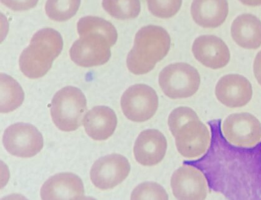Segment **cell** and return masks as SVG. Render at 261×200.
I'll return each instance as SVG.
<instances>
[{"label":"cell","mask_w":261,"mask_h":200,"mask_svg":"<svg viewBox=\"0 0 261 200\" xmlns=\"http://www.w3.org/2000/svg\"><path fill=\"white\" fill-rule=\"evenodd\" d=\"M174 196L178 199H204L207 195L205 177L198 169L190 165H182L171 178Z\"/></svg>","instance_id":"obj_11"},{"label":"cell","mask_w":261,"mask_h":200,"mask_svg":"<svg viewBox=\"0 0 261 200\" xmlns=\"http://www.w3.org/2000/svg\"><path fill=\"white\" fill-rule=\"evenodd\" d=\"M159 85L171 99L192 97L200 88V75L191 65L178 63L168 65L160 73Z\"/></svg>","instance_id":"obj_5"},{"label":"cell","mask_w":261,"mask_h":200,"mask_svg":"<svg viewBox=\"0 0 261 200\" xmlns=\"http://www.w3.org/2000/svg\"><path fill=\"white\" fill-rule=\"evenodd\" d=\"M174 137L178 153L188 159L203 156L211 141L209 129L200 120L185 124Z\"/></svg>","instance_id":"obj_10"},{"label":"cell","mask_w":261,"mask_h":200,"mask_svg":"<svg viewBox=\"0 0 261 200\" xmlns=\"http://www.w3.org/2000/svg\"><path fill=\"white\" fill-rule=\"evenodd\" d=\"M241 4L249 7H259L261 6V0H239Z\"/></svg>","instance_id":"obj_27"},{"label":"cell","mask_w":261,"mask_h":200,"mask_svg":"<svg viewBox=\"0 0 261 200\" xmlns=\"http://www.w3.org/2000/svg\"><path fill=\"white\" fill-rule=\"evenodd\" d=\"M3 143L10 154L21 158H30L38 154L43 148V137L36 127L18 123L6 129Z\"/></svg>","instance_id":"obj_7"},{"label":"cell","mask_w":261,"mask_h":200,"mask_svg":"<svg viewBox=\"0 0 261 200\" xmlns=\"http://www.w3.org/2000/svg\"><path fill=\"white\" fill-rule=\"evenodd\" d=\"M193 20L204 28H216L225 21L229 13L227 0H193L191 7Z\"/></svg>","instance_id":"obj_17"},{"label":"cell","mask_w":261,"mask_h":200,"mask_svg":"<svg viewBox=\"0 0 261 200\" xmlns=\"http://www.w3.org/2000/svg\"><path fill=\"white\" fill-rule=\"evenodd\" d=\"M253 70L255 77L261 85V50L257 53L254 62Z\"/></svg>","instance_id":"obj_26"},{"label":"cell","mask_w":261,"mask_h":200,"mask_svg":"<svg viewBox=\"0 0 261 200\" xmlns=\"http://www.w3.org/2000/svg\"><path fill=\"white\" fill-rule=\"evenodd\" d=\"M192 52L196 60L207 68L222 69L229 63L231 54L222 39L213 35L199 36L193 42Z\"/></svg>","instance_id":"obj_14"},{"label":"cell","mask_w":261,"mask_h":200,"mask_svg":"<svg viewBox=\"0 0 261 200\" xmlns=\"http://www.w3.org/2000/svg\"><path fill=\"white\" fill-rule=\"evenodd\" d=\"M148 10L160 18H170L180 10L182 0H146Z\"/></svg>","instance_id":"obj_22"},{"label":"cell","mask_w":261,"mask_h":200,"mask_svg":"<svg viewBox=\"0 0 261 200\" xmlns=\"http://www.w3.org/2000/svg\"><path fill=\"white\" fill-rule=\"evenodd\" d=\"M231 36L240 47L256 49L261 46V21L252 14H243L232 22Z\"/></svg>","instance_id":"obj_18"},{"label":"cell","mask_w":261,"mask_h":200,"mask_svg":"<svg viewBox=\"0 0 261 200\" xmlns=\"http://www.w3.org/2000/svg\"><path fill=\"white\" fill-rule=\"evenodd\" d=\"M24 94L20 84L10 76L1 74V112L15 110L23 102Z\"/></svg>","instance_id":"obj_19"},{"label":"cell","mask_w":261,"mask_h":200,"mask_svg":"<svg viewBox=\"0 0 261 200\" xmlns=\"http://www.w3.org/2000/svg\"><path fill=\"white\" fill-rule=\"evenodd\" d=\"M130 164L125 157L112 154L101 157L94 163L91 179L95 187L102 190L112 189L127 179Z\"/></svg>","instance_id":"obj_9"},{"label":"cell","mask_w":261,"mask_h":200,"mask_svg":"<svg viewBox=\"0 0 261 200\" xmlns=\"http://www.w3.org/2000/svg\"><path fill=\"white\" fill-rule=\"evenodd\" d=\"M43 199H81L84 198L83 182L72 173H61L50 177L41 190Z\"/></svg>","instance_id":"obj_15"},{"label":"cell","mask_w":261,"mask_h":200,"mask_svg":"<svg viewBox=\"0 0 261 200\" xmlns=\"http://www.w3.org/2000/svg\"><path fill=\"white\" fill-rule=\"evenodd\" d=\"M80 38L69 50L71 60L83 67L100 66L111 57V47L116 43L118 35L111 22L99 17H84L77 22Z\"/></svg>","instance_id":"obj_1"},{"label":"cell","mask_w":261,"mask_h":200,"mask_svg":"<svg viewBox=\"0 0 261 200\" xmlns=\"http://www.w3.org/2000/svg\"><path fill=\"white\" fill-rule=\"evenodd\" d=\"M63 48V38L57 31L50 27L39 30L19 58L22 74L32 79L43 77L51 68L53 61L60 55Z\"/></svg>","instance_id":"obj_3"},{"label":"cell","mask_w":261,"mask_h":200,"mask_svg":"<svg viewBox=\"0 0 261 200\" xmlns=\"http://www.w3.org/2000/svg\"><path fill=\"white\" fill-rule=\"evenodd\" d=\"M171 38L166 30L148 25L137 33L133 49L127 58V68L135 75H144L152 70L169 52Z\"/></svg>","instance_id":"obj_2"},{"label":"cell","mask_w":261,"mask_h":200,"mask_svg":"<svg viewBox=\"0 0 261 200\" xmlns=\"http://www.w3.org/2000/svg\"><path fill=\"white\" fill-rule=\"evenodd\" d=\"M167 147L166 137L162 132L155 129H146L139 135L135 142V159L142 165H156L164 159Z\"/></svg>","instance_id":"obj_13"},{"label":"cell","mask_w":261,"mask_h":200,"mask_svg":"<svg viewBox=\"0 0 261 200\" xmlns=\"http://www.w3.org/2000/svg\"><path fill=\"white\" fill-rule=\"evenodd\" d=\"M81 0H47L45 10L52 20H69L77 13Z\"/></svg>","instance_id":"obj_21"},{"label":"cell","mask_w":261,"mask_h":200,"mask_svg":"<svg viewBox=\"0 0 261 200\" xmlns=\"http://www.w3.org/2000/svg\"><path fill=\"white\" fill-rule=\"evenodd\" d=\"M123 113L128 120L142 123L155 115L159 108V97L155 90L145 84L129 87L121 98Z\"/></svg>","instance_id":"obj_6"},{"label":"cell","mask_w":261,"mask_h":200,"mask_svg":"<svg viewBox=\"0 0 261 200\" xmlns=\"http://www.w3.org/2000/svg\"><path fill=\"white\" fill-rule=\"evenodd\" d=\"M167 191L158 183L147 182L137 186L132 193L131 199H168Z\"/></svg>","instance_id":"obj_23"},{"label":"cell","mask_w":261,"mask_h":200,"mask_svg":"<svg viewBox=\"0 0 261 200\" xmlns=\"http://www.w3.org/2000/svg\"><path fill=\"white\" fill-rule=\"evenodd\" d=\"M87 110L85 95L80 89L66 87L58 91L52 100L50 114L55 125L60 130H77L82 125Z\"/></svg>","instance_id":"obj_4"},{"label":"cell","mask_w":261,"mask_h":200,"mask_svg":"<svg viewBox=\"0 0 261 200\" xmlns=\"http://www.w3.org/2000/svg\"><path fill=\"white\" fill-rule=\"evenodd\" d=\"M252 94L250 81L239 74L223 76L219 80L215 88L218 100L229 108L246 106L251 100Z\"/></svg>","instance_id":"obj_12"},{"label":"cell","mask_w":261,"mask_h":200,"mask_svg":"<svg viewBox=\"0 0 261 200\" xmlns=\"http://www.w3.org/2000/svg\"><path fill=\"white\" fill-rule=\"evenodd\" d=\"M102 7L113 18L122 20L136 18L141 11L140 0H103Z\"/></svg>","instance_id":"obj_20"},{"label":"cell","mask_w":261,"mask_h":200,"mask_svg":"<svg viewBox=\"0 0 261 200\" xmlns=\"http://www.w3.org/2000/svg\"><path fill=\"white\" fill-rule=\"evenodd\" d=\"M86 133L95 140H105L116 131L117 118L113 109L106 106H95L84 117Z\"/></svg>","instance_id":"obj_16"},{"label":"cell","mask_w":261,"mask_h":200,"mask_svg":"<svg viewBox=\"0 0 261 200\" xmlns=\"http://www.w3.org/2000/svg\"><path fill=\"white\" fill-rule=\"evenodd\" d=\"M197 120H200V118L193 109L186 106L178 107L173 109L168 117V128L173 137H175L179 129L185 124Z\"/></svg>","instance_id":"obj_24"},{"label":"cell","mask_w":261,"mask_h":200,"mask_svg":"<svg viewBox=\"0 0 261 200\" xmlns=\"http://www.w3.org/2000/svg\"><path fill=\"white\" fill-rule=\"evenodd\" d=\"M39 0H1L3 4L11 10L21 11L32 9L37 5Z\"/></svg>","instance_id":"obj_25"},{"label":"cell","mask_w":261,"mask_h":200,"mask_svg":"<svg viewBox=\"0 0 261 200\" xmlns=\"http://www.w3.org/2000/svg\"><path fill=\"white\" fill-rule=\"evenodd\" d=\"M224 136L238 147L251 148L261 140V123L249 112L230 115L222 125Z\"/></svg>","instance_id":"obj_8"}]
</instances>
